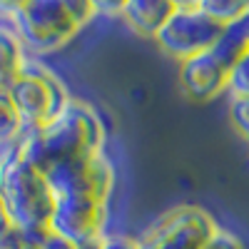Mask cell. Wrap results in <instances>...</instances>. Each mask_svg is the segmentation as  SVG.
<instances>
[{"label": "cell", "instance_id": "obj_1", "mask_svg": "<svg viewBox=\"0 0 249 249\" xmlns=\"http://www.w3.org/2000/svg\"><path fill=\"white\" fill-rule=\"evenodd\" d=\"M105 144V124L85 100H72L53 122L40 130H25L18 140V155L43 175L65 162L97 155Z\"/></svg>", "mask_w": 249, "mask_h": 249}, {"label": "cell", "instance_id": "obj_2", "mask_svg": "<svg viewBox=\"0 0 249 249\" xmlns=\"http://www.w3.org/2000/svg\"><path fill=\"white\" fill-rule=\"evenodd\" d=\"M8 28L33 53H53L97 18V3L90 0H25L5 5Z\"/></svg>", "mask_w": 249, "mask_h": 249}, {"label": "cell", "instance_id": "obj_3", "mask_svg": "<svg viewBox=\"0 0 249 249\" xmlns=\"http://www.w3.org/2000/svg\"><path fill=\"white\" fill-rule=\"evenodd\" d=\"M0 199L20 232L50 230L55 192L48 177L18 155V142L0 147Z\"/></svg>", "mask_w": 249, "mask_h": 249}, {"label": "cell", "instance_id": "obj_4", "mask_svg": "<svg viewBox=\"0 0 249 249\" xmlns=\"http://www.w3.org/2000/svg\"><path fill=\"white\" fill-rule=\"evenodd\" d=\"M13 105L23 120L25 130H40L53 122L62 110L68 107L70 95L65 85L40 62H25L23 72L8 88Z\"/></svg>", "mask_w": 249, "mask_h": 249}, {"label": "cell", "instance_id": "obj_5", "mask_svg": "<svg viewBox=\"0 0 249 249\" xmlns=\"http://www.w3.org/2000/svg\"><path fill=\"white\" fill-rule=\"evenodd\" d=\"M227 25L214 20L199 3H177V10L155 40L167 55L182 62L192 55L212 50Z\"/></svg>", "mask_w": 249, "mask_h": 249}, {"label": "cell", "instance_id": "obj_6", "mask_svg": "<svg viewBox=\"0 0 249 249\" xmlns=\"http://www.w3.org/2000/svg\"><path fill=\"white\" fill-rule=\"evenodd\" d=\"M217 230L210 212L195 204H179L164 212L137 239L140 249H202Z\"/></svg>", "mask_w": 249, "mask_h": 249}, {"label": "cell", "instance_id": "obj_7", "mask_svg": "<svg viewBox=\"0 0 249 249\" xmlns=\"http://www.w3.org/2000/svg\"><path fill=\"white\" fill-rule=\"evenodd\" d=\"M45 177L53 187L55 197L80 195V197H95V199L110 202L112 187H115V167L105 157V152L65 162L60 167L50 170Z\"/></svg>", "mask_w": 249, "mask_h": 249}, {"label": "cell", "instance_id": "obj_8", "mask_svg": "<svg viewBox=\"0 0 249 249\" xmlns=\"http://www.w3.org/2000/svg\"><path fill=\"white\" fill-rule=\"evenodd\" d=\"M107 212H110V202L105 199L62 195V197H55L50 230L77 247V244L100 239L105 234Z\"/></svg>", "mask_w": 249, "mask_h": 249}, {"label": "cell", "instance_id": "obj_9", "mask_svg": "<svg viewBox=\"0 0 249 249\" xmlns=\"http://www.w3.org/2000/svg\"><path fill=\"white\" fill-rule=\"evenodd\" d=\"M179 82L192 100H212L227 90L230 70L212 55V50H207L179 62Z\"/></svg>", "mask_w": 249, "mask_h": 249}, {"label": "cell", "instance_id": "obj_10", "mask_svg": "<svg viewBox=\"0 0 249 249\" xmlns=\"http://www.w3.org/2000/svg\"><path fill=\"white\" fill-rule=\"evenodd\" d=\"M175 10H177L175 0H127V3H122L120 18L137 35L157 37Z\"/></svg>", "mask_w": 249, "mask_h": 249}, {"label": "cell", "instance_id": "obj_11", "mask_svg": "<svg viewBox=\"0 0 249 249\" xmlns=\"http://www.w3.org/2000/svg\"><path fill=\"white\" fill-rule=\"evenodd\" d=\"M25 48L20 43V37L10 30L0 25V88L8 90L13 82L18 80V75L25 68Z\"/></svg>", "mask_w": 249, "mask_h": 249}, {"label": "cell", "instance_id": "obj_12", "mask_svg": "<svg viewBox=\"0 0 249 249\" xmlns=\"http://www.w3.org/2000/svg\"><path fill=\"white\" fill-rule=\"evenodd\" d=\"M247 53H249V40H247V35L242 33V28L237 23L227 25V30L222 33V37L212 48V55L222 62L227 70H232Z\"/></svg>", "mask_w": 249, "mask_h": 249}, {"label": "cell", "instance_id": "obj_13", "mask_svg": "<svg viewBox=\"0 0 249 249\" xmlns=\"http://www.w3.org/2000/svg\"><path fill=\"white\" fill-rule=\"evenodd\" d=\"M25 132V124L20 120L13 97L8 90L0 88V147H8V144H15Z\"/></svg>", "mask_w": 249, "mask_h": 249}, {"label": "cell", "instance_id": "obj_14", "mask_svg": "<svg viewBox=\"0 0 249 249\" xmlns=\"http://www.w3.org/2000/svg\"><path fill=\"white\" fill-rule=\"evenodd\" d=\"M199 5L214 20H219V23H224V25L237 23V20L247 13V8H249V3H237V0H202Z\"/></svg>", "mask_w": 249, "mask_h": 249}, {"label": "cell", "instance_id": "obj_15", "mask_svg": "<svg viewBox=\"0 0 249 249\" xmlns=\"http://www.w3.org/2000/svg\"><path fill=\"white\" fill-rule=\"evenodd\" d=\"M28 239V249H77L65 237L55 234L53 230H40V232H23Z\"/></svg>", "mask_w": 249, "mask_h": 249}, {"label": "cell", "instance_id": "obj_16", "mask_svg": "<svg viewBox=\"0 0 249 249\" xmlns=\"http://www.w3.org/2000/svg\"><path fill=\"white\" fill-rule=\"evenodd\" d=\"M227 90H230L232 97H249V53L230 70Z\"/></svg>", "mask_w": 249, "mask_h": 249}, {"label": "cell", "instance_id": "obj_17", "mask_svg": "<svg viewBox=\"0 0 249 249\" xmlns=\"http://www.w3.org/2000/svg\"><path fill=\"white\" fill-rule=\"evenodd\" d=\"M230 117L234 130L249 140V97H232L230 100Z\"/></svg>", "mask_w": 249, "mask_h": 249}, {"label": "cell", "instance_id": "obj_18", "mask_svg": "<svg viewBox=\"0 0 249 249\" xmlns=\"http://www.w3.org/2000/svg\"><path fill=\"white\" fill-rule=\"evenodd\" d=\"M202 249H244V244H242V239L237 234L227 232V230H219V227H217L214 234L204 242Z\"/></svg>", "mask_w": 249, "mask_h": 249}, {"label": "cell", "instance_id": "obj_19", "mask_svg": "<svg viewBox=\"0 0 249 249\" xmlns=\"http://www.w3.org/2000/svg\"><path fill=\"white\" fill-rule=\"evenodd\" d=\"M0 249H28V239L18 227H8L5 232H0Z\"/></svg>", "mask_w": 249, "mask_h": 249}, {"label": "cell", "instance_id": "obj_20", "mask_svg": "<svg viewBox=\"0 0 249 249\" xmlns=\"http://www.w3.org/2000/svg\"><path fill=\"white\" fill-rule=\"evenodd\" d=\"M100 249H140L137 239L122 237V234H105L100 242Z\"/></svg>", "mask_w": 249, "mask_h": 249}, {"label": "cell", "instance_id": "obj_21", "mask_svg": "<svg viewBox=\"0 0 249 249\" xmlns=\"http://www.w3.org/2000/svg\"><path fill=\"white\" fill-rule=\"evenodd\" d=\"M8 227H10V219H8V212L3 207V199H0V232H5Z\"/></svg>", "mask_w": 249, "mask_h": 249}, {"label": "cell", "instance_id": "obj_22", "mask_svg": "<svg viewBox=\"0 0 249 249\" xmlns=\"http://www.w3.org/2000/svg\"><path fill=\"white\" fill-rule=\"evenodd\" d=\"M237 25L242 28V33H244V35H247V40H249V8H247V13L237 20Z\"/></svg>", "mask_w": 249, "mask_h": 249}]
</instances>
